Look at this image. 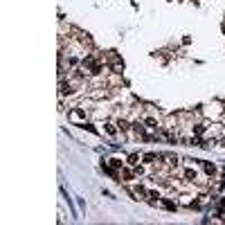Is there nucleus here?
<instances>
[{
    "instance_id": "nucleus-1",
    "label": "nucleus",
    "mask_w": 225,
    "mask_h": 225,
    "mask_svg": "<svg viewBox=\"0 0 225 225\" xmlns=\"http://www.w3.org/2000/svg\"><path fill=\"white\" fill-rule=\"evenodd\" d=\"M162 205H164L169 212H176V209H178V205H176L173 200H167V198H162Z\"/></svg>"
},
{
    "instance_id": "nucleus-2",
    "label": "nucleus",
    "mask_w": 225,
    "mask_h": 225,
    "mask_svg": "<svg viewBox=\"0 0 225 225\" xmlns=\"http://www.w3.org/2000/svg\"><path fill=\"white\" fill-rule=\"evenodd\" d=\"M203 167H205V173H207V176H214V173H216V167H214V164L203 162Z\"/></svg>"
},
{
    "instance_id": "nucleus-3",
    "label": "nucleus",
    "mask_w": 225,
    "mask_h": 225,
    "mask_svg": "<svg viewBox=\"0 0 225 225\" xmlns=\"http://www.w3.org/2000/svg\"><path fill=\"white\" fill-rule=\"evenodd\" d=\"M61 92H63V95H70V92H72V86H70V83H61Z\"/></svg>"
},
{
    "instance_id": "nucleus-4",
    "label": "nucleus",
    "mask_w": 225,
    "mask_h": 225,
    "mask_svg": "<svg viewBox=\"0 0 225 225\" xmlns=\"http://www.w3.org/2000/svg\"><path fill=\"white\" fill-rule=\"evenodd\" d=\"M194 133H196V135H203V133H205V126H203V124H196V126H194Z\"/></svg>"
},
{
    "instance_id": "nucleus-5",
    "label": "nucleus",
    "mask_w": 225,
    "mask_h": 225,
    "mask_svg": "<svg viewBox=\"0 0 225 225\" xmlns=\"http://www.w3.org/2000/svg\"><path fill=\"white\" fill-rule=\"evenodd\" d=\"M185 176L189 178V180H196V171H194V169H187V171H185Z\"/></svg>"
},
{
    "instance_id": "nucleus-6",
    "label": "nucleus",
    "mask_w": 225,
    "mask_h": 225,
    "mask_svg": "<svg viewBox=\"0 0 225 225\" xmlns=\"http://www.w3.org/2000/svg\"><path fill=\"white\" fill-rule=\"evenodd\" d=\"M122 176H124V178H126V180H131V178H133V173H131V171H128V169H124V171H122Z\"/></svg>"
},
{
    "instance_id": "nucleus-7",
    "label": "nucleus",
    "mask_w": 225,
    "mask_h": 225,
    "mask_svg": "<svg viewBox=\"0 0 225 225\" xmlns=\"http://www.w3.org/2000/svg\"><path fill=\"white\" fill-rule=\"evenodd\" d=\"M110 164H112V169H119V167H122V160H110Z\"/></svg>"
},
{
    "instance_id": "nucleus-8",
    "label": "nucleus",
    "mask_w": 225,
    "mask_h": 225,
    "mask_svg": "<svg viewBox=\"0 0 225 225\" xmlns=\"http://www.w3.org/2000/svg\"><path fill=\"white\" fill-rule=\"evenodd\" d=\"M137 158H140V155H137V153H133V155L128 158V162H131V164H135V162H137Z\"/></svg>"
},
{
    "instance_id": "nucleus-9",
    "label": "nucleus",
    "mask_w": 225,
    "mask_h": 225,
    "mask_svg": "<svg viewBox=\"0 0 225 225\" xmlns=\"http://www.w3.org/2000/svg\"><path fill=\"white\" fill-rule=\"evenodd\" d=\"M119 128H122V131H128V128H131V126H128V124H126V122H119Z\"/></svg>"
},
{
    "instance_id": "nucleus-10",
    "label": "nucleus",
    "mask_w": 225,
    "mask_h": 225,
    "mask_svg": "<svg viewBox=\"0 0 225 225\" xmlns=\"http://www.w3.org/2000/svg\"><path fill=\"white\" fill-rule=\"evenodd\" d=\"M140 196H146V189H144V187H137V189H135Z\"/></svg>"
},
{
    "instance_id": "nucleus-11",
    "label": "nucleus",
    "mask_w": 225,
    "mask_h": 225,
    "mask_svg": "<svg viewBox=\"0 0 225 225\" xmlns=\"http://www.w3.org/2000/svg\"><path fill=\"white\" fill-rule=\"evenodd\" d=\"M221 146H225V137H223V140H221Z\"/></svg>"
},
{
    "instance_id": "nucleus-12",
    "label": "nucleus",
    "mask_w": 225,
    "mask_h": 225,
    "mask_svg": "<svg viewBox=\"0 0 225 225\" xmlns=\"http://www.w3.org/2000/svg\"><path fill=\"white\" fill-rule=\"evenodd\" d=\"M223 171H225V169H223Z\"/></svg>"
}]
</instances>
